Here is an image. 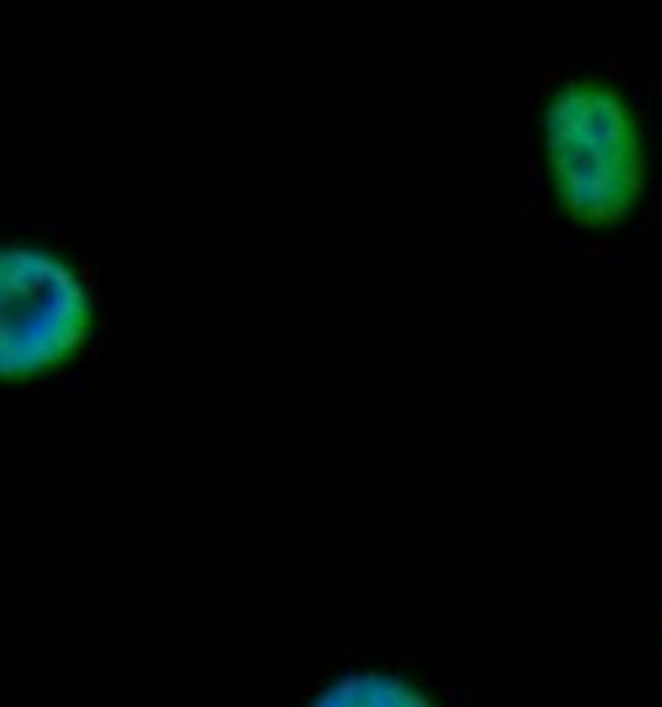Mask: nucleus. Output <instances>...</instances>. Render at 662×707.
I'll return each mask as SVG.
<instances>
[{
	"instance_id": "3",
	"label": "nucleus",
	"mask_w": 662,
	"mask_h": 707,
	"mask_svg": "<svg viewBox=\"0 0 662 707\" xmlns=\"http://www.w3.org/2000/svg\"><path fill=\"white\" fill-rule=\"evenodd\" d=\"M309 707H438L423 687L399 673L354 669L330 680Z\"/></svg>"
},
{
	"instance_id": "1",
	"label": "nucleus",
	"mask_w": 662,
	"mask_h": 707,
	"mask_svg": "<svg viewBox=\"0 0 662 707\" xmlns=\"http://www.w3.org/2000/svg\"><path fill=\"white\" fill-rule=\"evenodd\" d=\"M541 160L565 222L611 233L639 212L649 147L635 104L603 77H569L541 104Z\"/></svg>"
},
{
	"instance_id": "2",
	"label": "nucleus",
	"mask_w": 662,
	"mask_h": 707,
	"mask_svg": "<svg viewBox=\"0 0 662 707\" xmlns=\"http://www.w3.org/2000/svg\"><path fill=\"white\" fill-rule=\"evenodd\" d=\"M98 333V295L73 257L42 240H0V388L73 367Z\"/></svg>"
}]
</instances>
